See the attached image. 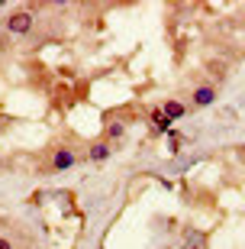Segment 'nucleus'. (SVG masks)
Wrapping results in <instances>:
<instances>
[{
    "label": "nucleus",
    "mask_w": 245,
    "mask_h": 249,
    "mask_svg": "<svg viewBox=\"0 0 245 249\" xmlns=\"http://www.w3.org/2000/svg\"><path fill=\"white\" fill-rule=\"evenodd\" d=\"M7 29L13 33V36H26L29 29H33V10H26V7L13 10V13L7 17Z\"/></svg>",
    "instance_id": "f257e3e1"
},
{
    "label": "nucleus",
    "mask_w": 245,
    "mask_h": 249,
    "mask_svg": "<svg viewBox=\"0 0 245 249\" xmlns=\"http://www.w3.org/2000/svg\"><path fill=\"white\" fill-rule=\"evenodd\" d=\"M74 165H78V156H74L68 146L55 149L52 159H49V172H68V168H74Z\"/></svg>",
    "instance_id": "f03ea898"
},
{
    "label": "nucleus",
    "mask_w": 245,
    "mask_h": 249,
    "mask_svg": "<svg viewBox=\"0 0 245 249\" xmlns=\"http://www.w3.org/2000/svg\"><path fill=\"white\" fill-rule=\"evenodd\" d=\"M216 101V84H197V88H194L191 91V104L194 107H210V104Z\"/></svg>",
    "instance_id": "7ed1b4c3"
},
{
    "label": "nucleus",
    "mask_w": 245,
    "mask_h": 249,
    "mask_svg": "<svg viewBox=\"0 0 245 249\" xmlns=\"http://www.w3.org/2000/svg\"><path fill=\"white\" fill-rule=\"evenodd\" d=\"M181 249H207V233H200V230H194V227H187V230H184Z\"/></svg>",
    "instance_id": "20e7f679"
},
{
    "label": "nucleus",
    "mask_w": 245,
    "mask_h": 249,
    "mask_svg": "<svg viewBox=\"0 0 245 249\" xmlns=\"http://www.w3.org/2000/svg\"><path fill=\"white\" fill-rule=\"evenodd\" d=\"M162 113H164V117H168V120H181V117H184V113H187V107H184V104L181 101H168V104H164V107H162Z\"/></svg>",
    "instance_id": "39448f33"
},
{
    "label": "nucleus",
    "mask_w": 245,
    "mask_h": 249,
    "mask_svg": "<svg viewBox=\"0 0 245 249\" xmlns=\"http://www.w3.org/2000/svg\"><path fill=\"white\" fill-rule=\"evenodd\" d=\"M110 152H113V146H110L107 139H100V142L91 146V162H103V159H110Z\"/></svg>",
    "instance_id": "423d86ee"
},
{
    "label": "nucleus",
    "mask_w": 245,
    "mask_h": 249,
    "mask_svg": "<svg viewBox=\"0 0 245 249\" xmlns=\"http://www.w3.org/2000/svg\"><path fill=\"white\" fill-rule=\"evenodd\" d=\"M123 133H126V123L113 120V123H107V133H103V139H107V142H113V139H123Z\"/></svg>",
    "instance_id": "0eeeda50"
},
{
    "label": "nucleus",
    "mask_w": 245,
    "mask_h": 249,
    "mask_svg": "<svg viewBox=\"0 0 245 249\" xmlns=\"http://www.w3.org/2000/svg\"><path fill=\"white\" fill-rule=\"evenodd\" d=\"M152 123H155V129H171V120L162 113V107H158V110H152Z\"/></svg>",
    "instance_id": "6e6552de"
},
{
    "label": "nucleus",
    "mask_w": 245,
    "mask_h": 249,
    "mask_svg": "<svg viewBox=\"0 0 245 249\" xmlns=\"http://www.w3.org/2000/svg\"><path fill=\"white\" fill-rule=\"evenodd\" d=\"M0 249H13V243H10L7 236H0Z\"/></svg>",
    "instance_id": "1a4fd4ad"
}]
</instances>
